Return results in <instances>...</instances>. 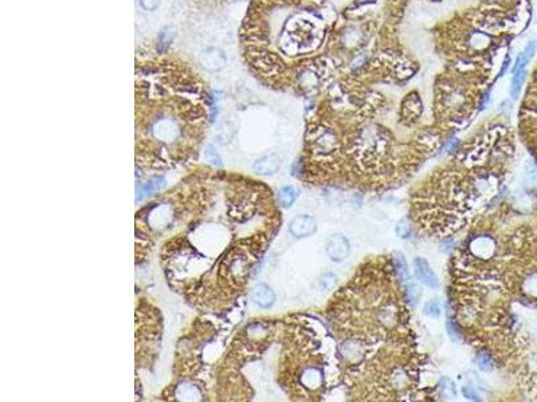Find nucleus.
<instances>
[{
    "mask_svg": "<svg viewBox=\"0 0 537 402\" xmlns=\"http://www.w3.org/2000/svg\"><path fill=\"white\" fill-rule=\"evenodd\" d=\"M472 250L478 258H489L494 252V243L489 237H478L473 241Z\"/></svg>",
    "mask_w": 537,
    "mask_h": 402,
    "instance_id": "1a4fd4ad",
    "label": "nucleus"
},
{
    "mask_svg": "<svg viewBox=\"0 0 537 402\" xmlns=\"http://www.w3.org/2000/svg\"><path fill=\"white\" fill-rule=\"evenodd\" d=\"M344 39H345V43H347L348 46H355L356 43L359 42L357 30H353V28L348 30V32H345V35H344Z\"/></svg>",
    "mask_w": 537,
    "mask_h": 402,
    "instance_id": "b1692460",
    "label": "nucleus"
},
{
    "mask_svg": "<svg viewBox=\"0 0 537 402\" xmlns=\"http://www.w3.org/2000/svg\"><path fill=\"white\" fill-rule=\"evenodd\" d=\"M410 232H411V227L406 219H403V220H400L399 223H398V225H396V234L399 235L400 237L406 239V237H408Z\"/></svg>",
    "mask_w": 537,
    "mask_h": 402,
    "instance_id": "4be33fe9",
    "label": "nucleus"
},
{
    "mask_svg": "<svg viewBox=\"0 0 537 402\" xmlns=\"http://www.w3.org/2000/svg\"><path fill=\"white\" fill-rule=\"evenodd\" d=\"M393 265H395V270H396V272H398V276H399L400 282H402L403 284H406V283L410 282L411 279H410V275H408V268H407L406 259H404L403 254L396 252V254L393 255Z\"/></svg>",
    "mask_w": 537,
    "mask_h": 402,
    "instance_id": "f8f14e48",
    "label": "nucleus"
},
{
    "mask_svg": "<svg viewBox=\"0 0 537 402\" xmlns=\"http://www.w3.org/2000/svg\"><path fill=\"white\" fill-rule=\"evenodd\" d=\"M316 146L323 153H331L336 146V138L331 131H324L317 137Z\"/></svg>",
    "mask_w": 537,
    "mask_h": 402,
    "instance_id": "9b49d317",
    "label": "nucleus"
},
{
    "mask_svg": "<svg viewBox=\"0 0 537 402\" xmlns=\"http://www.w3.org/2000/svg\"><path fill=\"white\" fill-rule=\"evenodd\" d=\"M527 75V70H516L513 71V79H512V86H510V95L513 97L514 100L518 98V94L521 91V86H523L524 79Z\"/></svg>",
    "mask_w": 537,
    "mask_h": 402,
    "instance_id": "2eb2a0df",
    "label": "nucleus"
},
{
    "mask_svg": "<svg viewBox=\"0 0 537 402\" xmlns=\"http://www.w3.org/2000/svg\"><path fill=\"white\" fill-rule=\"evenodd\" d=\"M351 251L349 247V241L347 237L341 236V235H334L331 237V240L328 241L327 244V255L329 256L332 261H343L348 258Z\"/></svg>",
    "mask_w": 537,
    "mask_h": 402,
    "instance_id": "20e7f679",
    "label": "nucleus"
},
{
    "mask_svg": "<svg viewBox=\"0 0 537 402\" xmlns=\"http://www.w3.org/2000/svg\"><path fill=\"white\" fill-rule=\"evenodd\" d=\"M297 199V190L293 186H283L278 192L279 204L283 208H290Z\"/></svg>",
    "mask_w": 537,
    "mask_h": 402,
    "instance_id": "4468645a",
    "label": "nucleus"
},
{
    "mask_svg": "<svg viewBox=\"0 0 537 402\" xmlns=\"http://www.w3.org/2000/svg\"><path fill=\"white\" fill-rule=\"evenodd\" d=\"M204 156H206L207 158V161L211 162L212 165H217V166H221L222 165V161H221V157H219V155H218L217 151H215V149L212 148V146H207L206 149V153H204Z\"/></svg>",
    "mask_w": 537,
    "mask_h": 402,
    "instance_id": "412c9836",
    "label": "nucleus"
},
{
    "mask_svg": "<svg viewBox=\"0 0 537 402\" xmlns=\"http://www.w3.org/2000/svg\"><path fill=\"white\" fill-rule=\"evenodd\" d=\"M413 265L414 274H415L417 279L422 284L427 285L430 289H438L439 287V279H438L435 272L433 271V268L430 267V264L424 259L417 258L414 260Z\"/></svg>",
    "mask_w": 537,
    "mask_h": 402,
    "instance_id": "f03ea898",
    "label": "nucleus"
},
{
    "mask_svg": "<svg viewBox=\"0 0 537 402\" xmlns=\"http://www.w3.org/2000/svg\"><path fill=\"white\" fill-rule=\"evenodd\" d=\"M422 109H423V105H422L419 97L417 94H410L403 102V117L407 120H417L422 113Z\"/></svg>",
    "mask_w": 537,
    "mask_h": 402,
    "instance_id": "6e6552de",
    "label": "nucleus"
},
{
    "mask_svg": "<svg viewBox=\"0 0 537 402\" xmlns=\"http://www.w3.org/2000/svg\"><path fill=\"white\" fill-rule=\"evenodd\" d=\"M200 65L208 72H218L223 70L227 63V56L223 50L218 47H208L200 52Z\"/></svg>",
    "mask_w": 537,
    "mask_h": 402,
    "instance_id": "f257e3e1",
    "label": "nucleus"
},
{
    "mask_svg": "<svg viewBox=\"0 0 537 402\" xmlns=\"http://www.w3.org/2000/svg\"><path fill=\"white\" fill-rule=\"evenodd\" d=\"M536 50H537V41H530L529 43L525 46L524 51L521 52L520 55H518V58H517L516 66L513 67V71H516V70L527 69V65L530 62V61H532V58L534 56V54H536Z\"/></svg>",
    "mask_w": 537,
    "mask_h": 402,
    "instance_id": "9d476101",
    "label": "nucleus"
},
{
    "mask_svg": "<svg viewBox=\"0 0 537 402\" xmlns=\"http://www.w3.org/2000/svg\"><path fill=\"white\" fill-rule=\"evenodd\" d=\"M281 168V157L276 153L266 155L258 158L254 164V170L262 176H270L278 172Z\"/></svg>",
    "mask_w": 537,
    "mask_h": 402,
    "instance_id": "39448f33",
    "label": "nucleus"
},
{
    "mask_svg": "<svg viewBox=\"0 0 537 402\" xmlns=\"http://www.w3.org/2000/svg\"><path fill=\"white\" fill-rule=\"evenodd\" d=\"M252 298L259 307L262 309H268L273 306V303L276 300V295L267 284H258L253 290Z\"/></svg>",
    "mask_w": 537,
    "mask_h": 402,
    "instance_id": "423d86ee",
    "label": "nucleus"
},
{
    "mask_svg": "<svg viewBox=\"0 0 537 402\" xmlns=\"http://www.w3.org/2000/svg\"><path fill=\"white\" fill-rule=\"evenodd\" d=\"M462 392H463V395H465L466 398L473 399V401H475V399H477V401H479L478 394H477V393H475L474 389L469 388V386H465V388L462 389Z\"/></svg>",
    "mask_w": 537,
    "mask_h": 402,
    "instance_id": "393cba45",
    "label": "nucleus"
},
{
    "mask_svg": "<svg viewBox=\"0 0 537 402\" xmlns=\"http://www.w3.org/2000/svg\"><path fill=\"white\" fill-rule=\"evenodd\" d=\"M163 185V180L162 179H156L152 182H148L147 185L142 186L141 190H140V199H142L144 196L149 195V193H153L155 190H157L158 188H162Z\"/></svg>",
    "mask_w": 537,
    "mask_h": 402,
    "instance_id": "6ab92c4d",
    "label": "nucleus"
},
{
    "mask_svg": "<svg viewBox=\"0 0 537 402\" xmlns=\"http://www.w3.org/2000/svg\"><path fill=\"white\" fill-rule=\"evenodd\" d=\"M423 311L427 316H431V318H438V316L441 315V307H439L437 300L427 302L426 304H424Z\"/></svg>",
    "mask_w": 537,
    "mask_h": 402,
    "instance_id": "a211bd4d",
    "label": "nucleus"
},
{
    "mask_svg": "<svg viewBox=\"0 0 537 402\" xmlns=\"http://www.w3.org/2000/svg\"><path fill=\"white\" fill-rule=\"evenodd\" d=\"M302 382L307 388H318L321 385V382H323V374L317 369H308V370L303 371Z\"/></svg>",
    "mask_w": 537,
    "mask_h": 402,
    "instance_id": "ddd939ff",
    "label": "nucleus"
},
{
    "mask_svg": "<svg viewBox=\"0 0 537 402\" xmlns=\"http://www.w3.org/2000/svg\"><path fill=\"white\" fill-rule=\"evenodd\" d=\"M439 389H441L442 394H443L444 397H448V398H454L455 395H457V392H455V385L448 378L442 379Z\"/></svg>",
    "mask_w": 537,
    "mask_h": 402,
    "instance_id": "f3484780",
    "label": "nucleus"
},
{
    "mask_svg": "<svg viewBox=\"0 0 537 402\" xmlns=\"http://www.w3.org/2000/svg\"><path fill=\"white\" fill-rule=\"evenodd\" d=\"M469 43L475 50H484L490 45V38L484 32H473L469 39Z\"/></svg>",
    "mask_w": 537,
    "mask_h": 402,
    "instance_id": "dca6fc26",
    "label": "nucleus"
},
{
    "mask_svg": "<svg viewBox=\"0 0 537 402\" xmlns=\"http://www.w3.org/2000/svg\"><path fill=\"white\" fill-rule=\"evenodd\" d=\"M317 223L309 215H298L290 221L289 231L294 237H307L316 232Z\"/></svg>",
    "mask_w": 537,
    "mask_h": 402,
    "instance_id": "7ed1b4c3",
    "label": "nucleus"
},
{
    "mask_svg": "<svg viewBox=\"0 0 537 402\" xmlns=\"http://www.w3.org/2000/svg\"><path fill=\"white\" fill-rule=\"evenodd\" d=\"M509 63H510V59H509V56H508V58L505 59V62H504V65H503V70H501V72H499V75H504V74H505L506 69H508V67H509Z\"/></svg>",
    "mask_w": 537,
    "mask_h": 402,
    "instance_id": "a878e982",
    "label": "nucleus"
},
{
    "mask_svg": "<svg viewBox=\"0 0 537 402\" xmlns=\"http://www.w3.org/2000/svg\"><path fill=\"white\" fill-rule=\"evenodd\" d=\"M176 38V28L173 26H166L158 31L157 41H156V51L157 54L163 55L169 51V48L172 46L173 41Z\"/></svg>",
    "mask_w": 537,
    "mask_h": 402,
    "instance_id": "0eeeda50",
    "label": "nucleus"
},
{
    "mask_svg": "<svg viewBox=\"0 0 537 402\" xmlns=\"http://www.w3.org/2000/svg\"><path fill=\"white\" fill-rule=\"evenodd\" d=\"M160 2L162 0H138V3H140L142 10L149 11V12L157 10L158 6H160Z\"/></svg>",
    "mask_w": 537,
    "mask_h": 402,
    "instance_id": "5701e85b",
    "label": "nucleus"
},
{
    "mask_svg": "<svg viewBox=\"0 0 537 402\" xmlns=\"http://www.w3.org/2000/svg\"><path fill=\"white\" fill-rule=\"evenodd\" d=\"M475 361H477V365H478V368L482 371H490L493 369V362L488 354H484V353L478 354Z\"/></svg>",
    "mask_w": 537,
    "mask_h": 402,
    "instance_id": "aec40b11",
    "label": "nucleus"
}]
</instances>
